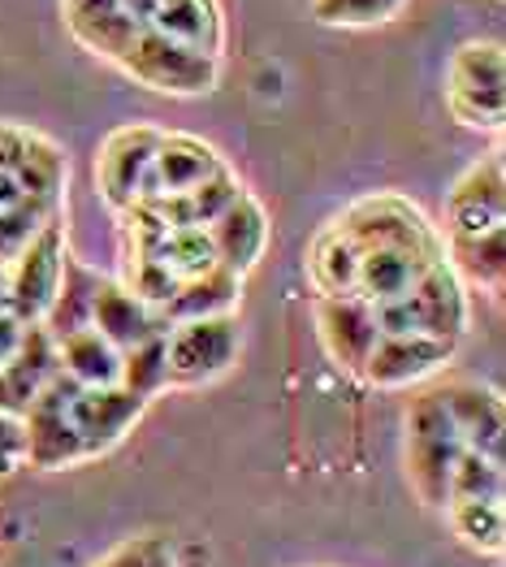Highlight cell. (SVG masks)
Masks as SVG:
<instances>
[{
    "instance_id": "cell-22",
    "label": "cell",
    "mask_w": 506,
    "mask_h": 567,
    "mask_svg": "<svg viewBox=\"0 0 506 567\" xmlns=\"http://www.w3.org/2000/svg\"><path fill=\"white\" fill-rule=\"evenodd\" d=\"M242 295V278L230 274V269H213L204 278H190L183 282L156 312L165 326H183V321H199V317H221V312H234Z\"/></svg>"
},
{
    "instance_id": "cell-26",
    "label": "cell",
    "mask_w": 506,
    "mask_h": 567,
    "mask_svg": "<svg viewBox=\"0 0 506 567\" xmlns=\"http://www.w3.org/2000/svg\"><path fill=\"white\" fill-rule=\"evenodd\" d=\"M451 498H506V464L463 451L455 473H451V494H446V503H451Z\"/></svg>"
},
{
    "instance_id": "cell-15",
    "label": "cell",
    "mask_w": 506,
    "mask_h": 567,
    "mask_svg": "<svg viewBox=\"0 0 506 567\" xmlns=\"http://www.w3.org/2000/svg\"><path fill=\"white\" fill-rule=\"evenodd\" d=\"M317 333H321L324 355L342 373H364L372 347L381 342L376 330V308L364 299H317Z\"/></svg>"
},
{
    "instance_id": "cell-14",
    "label": "cell",
    "mask_w": 506,
    "mask_h": 567,
    "mask_svg": "<svg viewBox=\"0 0 506 567\" xmlns=\"http://www.w3.org/2000/svg\"><path fill=\"white\" fill-rule=\"evenodd\" d=\"M437 394H442V403H446L455 429H459L463 451L506 464L503 394L494 385H485V381H446V385H437Z\"/></svg>"
},
{
    "instance_id": "cell-13",
    "label": "cell",
    "mask_w": 506,
    "mask_h": 567,
    "mask_svg": "<svg viewBox=\"0 0 506 567\" xmlns=\"http://www.w3.org/2000/svg\"><path fill=\"white\" fill-rule=\"evenodd\" d=\"M459 342L446 338H424V333H381V342L372 347L369 364L360 378L376 390H407L433 378L437 369H446L455 360Z\"/></svg>"
},
{
    "instance_id": "cell-18",
    "label": "cell",
    "mask_w": 506,
    "mask_h": 567,
    "mask_svg": "<svg viewBox=\"0 0 506 567\" xmlns=\"http://www.w3.org/2000/svg\"><path fill=\"white\" fill-rule=\"evenodd\" d=\"M92 330H100L122 355H126V351H135V347L152 342V338H165L169 326L161 321L156 308H147V303H143L138 295H131L122 282L104 278L92 299Z\"/></svg>"
},
{
    "instance_id": "cell-25",
    "label": "cell",
    "mask_w": 506,
    "mask_h": 567,
    "mask_svg": "<svg viewBox=\"0 0 506 567\" xmlns=\"http://www.w3.org/2000/svg\"><path fill=\"white\" fill-rule=\"evenodd\" d=\"M407 0H312V18L321 27H338V31H364V27H381L394 22L403 13Z\"/></svg>"
},
{
    "instance_id": "cell-29",
    "label": "cell",
    "mask_w": 506,
    "mask_h": 567,
    "mask_svg": "<svg viewBox=\"0 0 506 567\" xmlns=\"http://www.w3.org/2000/svg\"><path fill=\"white\" fill-rule=\"evenodd\" d=\"M27 468V425L22 416L0 412V476Z\"/></svg>"
},
{
    "instance_id": "cell-7",
    "label": "cell",
    "mask_w": 506,
    "mask_h": 567,
    "mask_svg": "<svg viewBox=\"0 0 506 567\" xmlns=\"http://www.w3.org/2000/svg\"><path fill=\"white\" fill-rule=\"evenodd\" d=\"M376 330L381 333H424L459 342L467 333V286L455 278V269L442 260L433 265L403 295L376 303Z\"/></svg>"
},
{
    "instance_id": "cell-4",
    "label": "cell",
    "mask_w": 506,
    "mask_h": 567,
    "mask_svg": "<svg viewBox=\"0 0 506 567\" xmlns=\"http://www.w3.org/2000/svg\"><path fill=\"white\" fill-rule=\"evenodd\" d=\"M70 178V156L61 143L0 122V260H13L22 243L61 213V195Z\"/></svg>"
},
{
    "instance_id": "cell-9",
    "label": "cell",
    "mask_w": 506,
    "mask_h": 567,
    "mask_svg": "<svg viewBox=\"0 0 506 567\" xmlns=\"http://www.w3.org/2000/svg\"><path fill=\"white\" fill-rule=\"evenodd\" d=\"M238 347H242V330H238L234 312L169 326L165 333V390H195V385H208L221 373H230Z\"/></svg>"
},
{
    "instance_id": "cell-28",
    "label": "cell",
    "mask_w": 506,
    "mask_h": 567,
    "mask_svg": "<svg viewBox=\"0 0 506 567\" xmlns=\"http://www.w3.org/2000/svg\"><path fill=\"white\" fill-rule=\"evenodd\" d=\"M95 567H178V559L165 533H138V537H126L122 546H113Z\"/></svg>"
},
{
    "instance_id": "cell-30",
    "label": "cell",
    "mask_w": 506,
    "mask_h": 567,
    "mask_svg": "<svg viewBox=\"0 0 506 567\" xmlns=\"http://www.w3.org/2000/svg\"><path fill=\"white\" fill-rule=\"evenodd\" d=\"M0 312H4V260H0Z\"/></svg>"
},
{
    "instance_id": "cell-6",
    "label": "cell",
    "mask_w": 506,
    "mask_h": 567,
    "mask_svg": "<svg viewBox=\"0 0 506 567\" xmlns=\"http://www.w3.org/2000/svg\"><path fill=\"white\" fill-rule=\"evenodd\" d=\"M446 113L467 126L498 135L506 122V56L498 40H463L446 61Z\"/></svg>"
},
{
    "instance_id": "cell-21",
    "label": "cell",
    "mask_w": 506,
    "mask_h": 567,
    "mask_svg": "<svg viewBox=\"0 0 506 567\" xmlns=\"http://www.w3.org/2000/svg\"><path fill=\"white\" fill-rule=\"evenodd\" d=\"M56 369L79 385H122V351L100 330H83L56 338Z\"/></svg>"
},
{
    "instance_id": "cell-27",
    "label": "cell",
    "mask_w": 506,
    "mask_h": 567,
    "mask_svg": "<svg viewBox=\"0 0 506 567\" xmlns=\"http://www.w3.org/2000/svg\"><path fill=\"white\" fill-rule=\"evenodd\" d=\"M122 390L152 403L165 390V338H152L135 351L122 355Z\"/></svg>"
},
{
    "instance_id": "cell-23",
    "label": "cell",
    "mask_w": 506,
    "mask_h": 567,
    "mask_svg": "<svg viewBox=\"0 0 506 567\" xmlns=\"http://www.w3.org/2000/svg\"><path fill=\"white\" fill-rule=\"evenodd\" d=\"M104 282V274H95L92 265H83L74 251H65V265H61V286H56V299L48 308L44 330L48 338H65V333L92 326V299Z\"/></svg>"
},
{
    "instance_id": "cell-16",
    "label": "cell",
    "mask_w": 506,
    "mask_h": 567,
    "mask_svg": "<svg viewBox=\"0 0 506 567\" xmlns=\"http://www.w3.org/2000/svg\"><path fill=\"white\" fill-rule=\"evenodd\" d=\"M204 230H208V243H213L217 269H230L238 278H247L260 265L265 247H269V213L251 190H242L230 208Z\"/></svg>"
},
{
    "instance_id": "cell-19",
    "label": "cell",
    "mask_w": 506,
    "mask_h": 567,
    "mask_svg": "<svg viewBox=\"0 0 506 567\" xmlns=\"http://www.w3.org/2000/svg\"><path fill=\"white\" fill-rule=\"evenodd\" d=\"M52 373H56V342L48 338L44 326H27L13 355L0 364V412L27 416V408L35 403V394Z\"/></svg>"
},
{
    "instance_id": "cell-24",
    "label": "cell",
    "mask_w": 506,
    "mask_h": 567,
    "mask_svg": "<svg viewBox=\"0 0 506 567\" xmlns=\"http://www.w3.org/2000/svg\"><path fill=\"white\" fill-rule=\"evenodd\" d=\"M459 546L476 555H503L506 550V498H451L442 507Z\"/></svg>"
},
{
    "instance_id": "cell-17",
    "label": "cell",
    "mask_w": 506,
    "mask_h": 567,
    "mask_svg": "<svg viewBox=\"0 0 506 567\" xmlns=\"http://www.w3.org/2000/svg\"><path fill=\"white\" fill-rule=\"evenodd\" d=\"M226 169V156L199 135L186 131H161L156 161H152V199L156 195H183V190L204 187Z\"/></svg>"
},
{
    "instance_id": "cell-10",
    "label": "cell",
    "mask_w": 506,
    "mask_h": 567,
    "mask_svg": "<svg viewBox=\"0 0 506 567\" xmlns=\"http://www.w3.org/2000/svg\"><path fill=\"white\" fill-rule=\"evenodd\" d=\"M442 243H476L506 235V165L503 152L472 161L446 190L442 208Z\"/></svg>"
},
{
    "instance_id": "cell-11",
    "label": "cell",
    "mask_w": 506,
    "mask_h": 567,
    "mask_svg": "<svg viewBox=\"0 0 506 567\" xmlns=\"http://www.w3.org/2000/svg\"><path fill=\"white\" fill-rule=\"evenodd\" d=\"M161 126L126 122L100 143L95 156V187L113 213H126L143 199H152V161H156Z\"/></svg>"
},
{
    "instance_id": "cell-1",
    "label": "cell",
    "mask_w": 506,
    "mask_h": 567,
    "mask_svg": "<svg viewBox=\"0 0 506 567\" xmlns=\"http://www.w3.org/2000/svg\"><path fill=\"white\" fill-rule=\"evenodd\" d=\"M355 251V299L385 303L446 260L442 230L399 190H369L329 217Z\"/></svg>"
},
{
    "instance_id": "cell-2",
    "label": "cell",
    "mask_w": 506,
    "mask_h": 567,
    "mask_svg": "<svg viewBox=\"0 0 506 567\" xmlns=\"http://www.w3.org/2000/svg\"><path fill=\"white\" fill-rule=\"evenodd\" d=\"M61 18L74 44L147 92L195 100L213 92L221 79V61L165 40L161 31L131 18L117 0H61Z\"/></svg>"
},
{
    "instance_id": "cell-5",
    "label": "cell",
    "mask_w": 506,
    "mask_h": 567,
    "mask_svg": "<svg viewBox=\"0 0 506 567\" xmlns=\"http://www.w3.org/2000/svg\"><path fill=\"white\" fill-rule=\"evenodd\" d=\"M407 429V442H403V464H407V481H412L415 498L433 512L446 507V494H451V473L463 455V437L442 394L437 390H420L403 416Z\"/></svg>"
},
{
    "instance_id": "cell-20",
    "label": "cell",
    "mask_w": 506,
    "mask_h": 567,
    "mask_svg": "<svg viewBox=\"0 0 506 567\" xmlns=\"http://www.w3.org/2000/svg\"><path fill=\"white\" fill-rule=\"evenodd\" d=\"M242 190L247 187L238 183V174L226 165V169H221L217 178H208L204 187L183 190V195H156V199H143V208H147L152 217H161L169 230H178V226H195V230H204V226H213V221L230 208Z\"/></svg>"
},
{
    "instance_id": "cell-3",
    "label": "cell",
    "mask_w": 506,
    "mask_h": 567,
    "mask_svg": "<svg viewBox=\"0 0 506 567\" xmlns=\"http://www.w3.org/2000/svg\"><path fill=\"white\" fill-rule=\"evenodd\" d=\"M147 412V403L122 390V385H79L61 369L44 381L35 403L27 408V468L61 473L92 464L109 455L135 421Z\"/></svg>"
},
{
    "instance_id": "cell-8",
    "label": "cell",
    "mask_w": 506,
    "mask_h": 567,
    "mask_svg": "<svg viewBox=\"0 0 506 567\" xmlns=\"http://www.w3.org/2000/svg\"><path fill=\"white\" fill-rule=\"evenodd\" d=\"M70 238H65V213L44 221L35 235L22 243L13 260H4V312L18 326H44L48 308L61 286Z\"/></svg>"
},
{
    "instance_id": "cell-12",
    "label": "cell",
    "mask_w": 506,
    "mask_h": 567,
    "mask_svg": "<svg viewBox=\"0 0 506 567\" xmlns=\"http://www.w3.org/2000/svg\"><path fill=\"white\" fill-rule=\"evenodd\" d=\"M143 27L161 31L165 40L190 48L199 56H226V9L221 0H117Z\"/></svg>"
}]
</instances>
